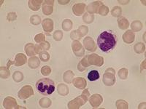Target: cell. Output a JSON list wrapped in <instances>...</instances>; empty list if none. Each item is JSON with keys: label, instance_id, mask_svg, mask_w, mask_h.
Wrapping results in <instances>:
<instances>
[{"label": "cell", "instance_id": "6da1fadb", "mask_svg": "<svg viewBox=\"0 0 146 109\" xmlns=\"http://www.w3.org/2000/svg\"><path fill=\"white\" fill-rule=\"evenodd\" d=\"M117 43V36L113 31H105L97 39V45L102 52L108 53L115 48Z\"/></svg>", "mask_w": 146, "mask_h": 109}, {"label": "cell", "instance_id": "7a4b0ae2", "mask_svg": "<svg viewBox=\"0 0 146 109\" xmlns=\"http://www.w3.org/2000/svg\"><path fill=\"white\" fill-rule=\"evenodd\" d=\"M36 88L42 95H49L55 91V83L50 79L43 78L36 81Z\"/></svg>", "mask_w": 146, "mask_h": 109}, {"label": "cell", "instance_id": "3957f363", "mask_svg": "<svg viewBox=\"0 0 146 109\" xmlns=\"http://www.w3.org/2000/svg\"><path fill=\"white\" fill-rule=\"evenodd\" d=\"M89 93H88V89H85L83 92L82 95L75 99L72 100L68 103L69 108H79L80 106L83 105L87 102L88 98L89 96Z\"/></svg>", "mask_w": 146, "mask_h": 109}, {"label": "cell", "instance_id": "277c9868", "mask_svg": "<svg viewBox=\"0 0 146 109\" xmlns=\"http://www.w3.org/2000/svg\"><path fill=\"white\" fill-rule=\"evenodd\" d=\"M115 70L113 68L107 69L105 74L103 76V82L106 86H113L115 82Z\"/></svg>", "mask_w": 146, "mask_h": 109}, {"label": "cell", "instance_id": "5b68a950", "mask_svg": "<svg viewBox=\"0 0 146 109\" xmlns=\"http://www.w3.org/2000/svg\"><path fill=\"white\" fill-rule=\"evenodd\" d=\"M34 95V91L33 88L32 87L29 85H27V86H24L21 88L19 92L18 93V98L20 99H27L29 98V97H31L32 95Z\"/></svg>", "mask_w": 146, "mask_h": 109}, {"label": "cell", "instance_id": "8992f818", "mask_svg": "<svg viewBox=\"0 0 146 109\" xmlns=\"http://www.w3.org/2000/svg\"><path fill=\"white\" fill-rule=\"evenodd\" d=\"M88 62L89 65H94L96 66H101L104 63V58L96 54H92L88 55Z\"/></svg>", "mask_w": 146, "mask_h": 109}, {"label": "cell", "instance_id": "52a82bcc", "mask_svg": "<svg viewBox=\"0 0 146 109\" xmlns=\"http://www.w3.org/2000/svg\"><path fill=\"white\" fill-rule=\"evenodd\" d=\"M72 48L73 53H75V55L78 57H81L84 54V49L82 47L80 41L75 40L72 44Z\"/></svg>", "mask_w": 146, "mask_h": 109}, {"label": "cell", "instance_id": "ba28073f", "mask_svg": "<svg viewBox=\"0 0 146 109\" xmlns=\"http://www.w3.org/2000/svg\"><path fill=\"white\" fill-rule=\"evenodd\" d=\"M3 106L7 109L10 108H20L21 106H18L16 102V100L14 99L12 97H7L4 100Z\"/></svg>", "mask_w": 146, "mask_h": 109}, {"label": "cell", "instance_id": "9c48e42d", "mask_svg": "<svg viewBox=\"0 0 146 109\" xmlns=\"http://www.w3.org/2000/svg\"><path fill=\"white\" fill-rule=\"evenodd\" d=\"M103 101V98L100 94H94L89 99L91 106L94 108H98Z\"/></svg>", "mask_w": 146, "mask_h": 109}, {"label": "cell", "instance_id": "30bf717a", "mask_svg": "<svg viewBox=\"0 0 146 109\" xmlns=\"http://www.w3.org/2000/svg\"><path fill=\"white\" fill-rule=\"evenodd\" d=\"M53 3L54 1H45L42 5V12L45 15H51L53 11Z\"/></svg>", "mask_w": 146, "mask_h": 109}, {"label": "cell", "instance_id": "8fae6325", "mask_svg": "<svg viewBox=\"0 0 146 109\" xmlns=\"http://www.w3.org/2000/svg\"><path fill=\"white\" fill-rule=\"evenodd\" d=\"M83 45L88 51L94 52L96 50V45H95L94 41L90 36H88L83 40Z\"/></svg>", "mask_w": 146, "mask_h": 109}, {"label": "cell", "instance_id": "7c38bea8", "mask_svg": "<svg viewBox=\"0 0 146 109\" xmlns=\"http://www.w3.org/2000/svg\"><path fill=\"white\" fill-rule=\"evenodd\" d=\"M73 85L80 89H84L87 85L86 81L83 77H77L72 80Z\"/></svg>", "mask_w": 146, "mask_h": 109}, {"label": "cell", "instance_id": "4fadbf2b", "mask_svg": "<svg viewBox=\"0 0 146 109\" xmlns=\"http://www.w3.org/2000/svg\"><path fill=\"white\" fill-rule=\"evenodd\" d=\"M86 8V5L83 3L75 4L72 7V11L75 15L80 16L82 14H83Z\"/></svg>", "mask_w": 146, "mask_h": 109}, {"label": "cell", "instance_id": "5bb4252c", "mask_svg": "<svg viewBox=\"0 0 146 109\" xmlns=\"http://www.w3.org/2000/svg\"><path fill=\"white\" fill-rule=\"evenodd\" d=\"M42 28L44 31L46 32H51L53 29V22L50 18H46L44 19V20L42 23Z\"/></svg>", "mask_w": 146, "mask_h": 109}, {"label": "cell", "instance_id": "9a60e30c", "mask_svg": "<svg viewBox=\"0 0 146 109\" xmlns=\"http://www.w3.org/2000/svg\"><path fill=\"white\" fill-rule=\"evenodd\" d=\"M103 5V3L102 2H94L93 3L89 4L87 7V11L88 12H91V14L96 13V12H98L99 8H100V6Z\"/></svg>", "mask_w": 146, "mask_h": 109}, {"label": "cell", "instance_id": "2e32d148", "mask_svg": "<svg viewBox=\"0 0 146 109\" xmlns=\"http://www.w3.org/2000/svg\"><path fill=\"white\" fill-rule=\"evenodd\" d=\"M135 35L131 30H129L125 32L123 35V40L126 44H131L135 41Z\"/></svg>", "mask_w": 146, "mask_h": 109}, {"label": "cell", "instance_id": "e0dca14e", "mask_svg": "<svg viewBox=\"0 0 146 109\" xmlns=\"http://www.w3.org/2000/svg\"><path fill=\"white\" fill-rule=\"evenodd\" d=\"M27 63V57L25 54H22V53H18L16 54L15 58V61L13 62V64L15 66H21L22 65L25 64Z\"/></svg>", "mask_w": 146, "mask_h": 109}, {"label": "cell", "instance_id": "ac0fdd59", "mask_svg": "<svg viewBox=\"0 0 146 109\" xmlns=\"http://www.w3.org/2000/svg\"><path fill=\"white\" fill-rule=\"evenodd\" d=\"M50 44L48 41H42L40 45H35V52L36 53H40L42 52L46 51L50 49Z\"/></svg>", "mask_w": 146, "mask_h": 109}, {"label": "cell", "instance_id": "d6986e66", "mask_svg": "<svg viewBox=\"0 0 146 109\" xmlns=\"http://www.w3.org/2000/svg\"><path fill=\"white\" fill-rule=\"evenodd\" d=\"M42 2H44L43 1L41 0H30L29 1V7L31 10H34V11H37L39 10L41 5Z\"/></svg>", "mask_w": 146, "mask_h": 109}, {"label": "cell", "instance_id": "ffe728a7", "mask_svg": "<svg viewBox=\"0 0 146 109\" xmlns=\"http://www.w3.org/2000/svg\"><path fill=\"white\" fill-rule=\"evenodd\" d=\"M28 65L30 68L32 69L38 68L39 66L40 65V60L37 57H32V58H29L28 60Z\"/></svg>", "mask_w": 146, "mask_h": 109}, {"label": "cell", "instance_id": "44dd1931", "mask_svg": "<svg viewBox=\"0 0 146 109\" xmlns=\"http://www.w3.org/2000/svg\"><path fill=\"white\" fill-rule=\"evenodd\" d=\"M117 21H118V28H121V29L125 30L129 26V21H128V20L126 18H123V17L118 18Z\"/></svg>", "mask_w": 146, "mask_h": 109}, {"label": "cell", "instance_id": "7402d4cb", "mask_svg": "<svg viewBox=\"0 0 146 109\" xmlns=\"http://www.w3.org/2000/svg\"><path fill=\"white\" fill-rule=\"evenodd\" d=\"M58 94L62 96H65L69 93V88L64 84H59L57 87Z\"/></svg>", "mask_w": 146, "mask_h": 109}, {"label": "cell", "instance_id": "603a6c76", "mask_svg": "<svg viewBox=\"0 0 146 109\" xmlns=\"http://www.w3.org/2000/svg\"><path fill=\"white\" fill-rule=\"evenodd\" d=\"M87 58H88V55L85 57V58H83L81 61L78 63V69L80 71H84L86 68H88V66H90L89 63H88V60H87Z\"/></svg>", "mask_w": 146, "mask_h": 109}, {"label": "cell", "instance_id": "cb8c5ba5", "mask_svg": "<svg viewBox=\"0 0 146 109\" xmlns=\"http://www.w3.org/2000/svg\"><path fill=\"white\" fill-rule=\"evenodd\" d=\"M25 51L27 53V55L29 56H32L36 54L35 52V45H33L32 43L27 44L25 46Z\"/></svg>", "mask_w": 146, "mask_h": 109}, {"label": "cell", "instance_id": "d4e9b609", "mask_svg": "<svg viewBox=\"0 0 146 109\" xmlns=\"http://www.w3.org/2000/svg\"><path fill=\"white\" fill-rule=\"evenodd\" d=\"M100 76L99 74V71L96 70H92L90 71L88 74V79L89 81H94L98 80L100 79Z\"/></svg>", "mask_w": 146, "mask_h": 109}, {"label": "cell", "instance_id": "484cf974", "mask_svg": "<svg viewBox=\"0 0 146 109\" xmlns=\"http://www.w3.org/2000/svg\"><path fill=\"white\" fill-rule=\"evenodd\" d=\"M73 77H74V73L70 70L66 71L64 74V80L65 82L68 83V84L72 82Z\"/></svg>", "mask_w": 146, "mask_h": 109}, {"label": "cell", "instance_id": "4316f807", "mask_svg": "<svg viewBox=\"0 0 146 109\" xmlns=\"http://www.w3.org/2000/svg\"><path fill=\"white\" fill-rule=\"evenodd\" d=\"M40 106L43 108H47L50 107L51 105V100L48 98H43L40 100Z\"/></svg>", "mask_w": 146, "mask_h": 109}, {"label": "cell", "instance_id": "83f0119b", "mask_svg": "<svg viewBox=\"0 0 146 109\" xmlns=\"http://www.w3.org/2000/svg\"><path fill=\"white\" fill-rule=\"evenodd\" d=\"M131 27L132 31H134V32H139L143 28V24L139 20H135L131 23Z\"/></svg>", "mask_w": 146, "mask_h": 109}, {"label": "cell", "instance_id": "f1b7e54d", "mask_svg": "<svg viewBox=\"0 0 146 109\" xmlns=\"http://www.w3.org/2000/svg\"><path fill=\"white\" fill-rule=\"evenodd\" d=\"M62 28H63L64 31L69 32L72 28V22L70 20H69V19H66L62 23Z\"/></svg>", "mask_w": 146, "mask_h": 109}, {"label": "cell", "instance_id": "f546056e", "mask_svg": "<svg viewBox=\"0 0 146 109\" xmlns=\"http://www.w3.org/2000/svg\"><path fill=\"white\" fill-rule=\"evenodd\" d=\"M13 79L16 82H21L23 79V74L21 71H17L13 75Z\"/></svg>", "mask_w": 146, "mask_h": 109}, {"label": "cell", "instance_id": "4dcf8cb0", "mask_svg": "<svg viewBox=\"0 0 146 109\" xmlns=\"http://www.w3.org/2000/svg\"><path fill=\"white\" fill-rule=\"evenodd\" d=\"M134 49H135V51L138 54H140V53H143V52H145V45L142 42H139L137 45H135L134 47Z\"/></svg>", "mask_w": 146, "mask_h": 109}, {"label": "cell", "instance_id": "1f68e13d", "mask_svg": "<svg viewBox=\"0 0 146 109\" xmlns=\"http://www.w3.org/2000/svg\"><path fill=\"white\" fill-rule=\"evenodd\" d=\"M10 71L7 68L5 67H1L0 68V75L2 79H7L10 76Z\"/></svg>", "mask_w": 146, "mask_h": 109}, {"label": "cell", "instance_id": "d6a6232c", "mask_svg": "<svg viewBox=\"0 0 146 109\" xmlns=\"http://www.w3.org/2000/svg\"><path fill=\"white\" fill-rule=\"evenodd\" d=\"M94 16L93 14H89L88 12L85 13L83 17V22H85L86 23H92L94 21Z\"/></svg>", "mask_w": 146, "mask_h": 109}, {"label": "cell", "instance_id": "836d02e7", "mask_svg": "<svg viewBox=\"0 0 146 109\" xmlns=\"http://www.w3.org/2000/svg\"><path fill=\"white\" fill-rule=\"evenodd\" d=\"M115 106L118 109H127L128 108V103L123 100H117Z\"/></svg>", "mask_w": 146, "mask_h": 109}, {"label": "cell", "instance_id": "e575fe53", "mask_svg": "<svg viewBox=\"0 0 146 109\" xmlns=\"http://www.w3.org/2000/svg\"><path fill=\"white\" fill-rule=\"evenodd\" d=\"M111 14L113 16L118 18V17L121 16V14H122V10H121V7H118V6H115V7H113V10H111Z\"/></svg>", "mask_w": 146, "mask_h": 109}, {"label": "cell", "instance_id": "d590c367", "mask_svg": "<svg viewBox=\"0 0 146 109\" xmlns=\"http://www.w3.org/2000/svg\"><path fill=\"white\" fill-rule=\"evenodd\" d=\"M30 22H31V23L33 24V25H38V24H40V23H41V18H40V17L38 16V15H35L30 18Z\"/></svg>", "mask_w": 146, "mask_h": 109}, {"label": "cell", "instance_id": "8d00e7d4", "mask_svg": "<svg viewBox=\"0 0 146 109\" xmlns=\"http://www.w3.org/2000/svg\"><path fill=\"white\" fill-rule=\"evenodd\" d=\"M118 75L121 79H126L128 76V70L126 68H121L118 71Z\"/></svg>", "mask_w": 146, "mask_h": 109}, {"label": "cell", "instance_id": "74e56055", "mask_svg": "<svg viewBox=\"0 0 146 109\" xmlns=\"http://www.w3.org/2000/svg\"><path fill=\"white\" fill-rule=\"evenodd\" d=\"M40 59L43 62H48L50 59V54H48L46 51L42 52L40 53Z\"/></svg>", "mask_w": 146, "mask_h": 109}, {"label": "cell", "instance_id": "f35d334b", "mask_svg": "<svg viewBox=\"0 0 146 109\" xmlns=\"http://www.w3.org/2000/svg\"><path fill=\"white\" fill-rule=\"evenodd\" d=\"M108 12H109V9H108V7H107V6H105V5H102V6H100V8H99L98 13H100L101 15H104V16H105V15H108Z\"/></svg>", "mask_w": 146, "mask_h": 109}, {"label": "cell", "instance_id": "ab89813d", "mask_svg": "<svg viewBox=\"0 0 146 109\" xmlns=\"http://www.w3.org/2000/svg\"><path fill=\"white\" fill-rule=\"evenodd\" d=\"M78 32V33L80 34V36H85V35L87 33H88V27L87 26H80L79 28H78V29L77 30Z\"/></svg>", "mask_w": 146, "mask_h": 109}, {"label": "cell", "instance_id": "60d3db41", "mask_svg": "<svg viewBox=\"0 0 146 109\" xmlns=\"http://www.w3.org/2000/svg\"><path fill=\"white\" fill-rule=\"evenodd\" d=\"M51 73V68L49 66H45L41 68V74L43 76H48Z\"/></svg>", "mask_w": 146, "mask_h": 109}, {"label": "cell", "instance_id": "b9f144b4", "mask_svg": "<svg viewBox=\"0 0 146 109\" xmlns=\"http://www.w3.org/2000/svg\"><path fill=\"white\" fill-rule=\"evenodd\" d=\"M53 36L55 40L60 41V40H62V38H63V32L62 31H56V32H54Z\"/></svg>", "mask_w": 146, "mask_h": 109}, {"label": "cell", "instance_id": "7bdbcfd3", "mask_svg": "<svg viewBox=\"0 0 146 109\" xmlns=\"http://www.w3.org/2000/svg\"><path fill=\"white\" fill-rule=\"evenodd\" d=\"M45 36L42 33H39V34L36 35L35 37V40L36 43H41L42 41H45Z\"/></svg>", "mask_w": 146, "mask_h": 109}, {"label": "cell", "instance_id": "ee69618b", "mask_svg": "<svg viewBox=\"0 0 146 109\" xmlns=\"http://www.w3.org/2000/svg\"><path fill=\"white\" fill-rule=\"evenodd\" d=\"M7 19L8 21L11 22L13 21V20H15L17 19V15L15 12H10V13L7 14Z\"/></svg>", "mask_w": 146, "mask_h": 109}, {"label": "cell", "instance_id": "f6af8a7d", "mask_svg": "<svg viewBox=\"0 0 146 109\" xmlns=\"http://www.w3.org/2000/svg\"><path fill=\"white\" fill-rule=\"evenodd\" d=\"M70 36H71L72 39H81V36L78 33V31H73L71 34H70Z\"/></svg>", "mask_w": 146, "mask_h": 109}, {"label": "cell", "instance_id": "bcb514c9", "mask_svg": "<svg viewBox=\"0 0 146 109\" xmlns=\"http://www.w3.org/2000/svg\"><path fill=\"white\" fill-rule=\"evenodd\" d=\"M58 2L60 5H65V4H68L70 1H60V0H58Z\"/></svg>", "mask_w": 146, "mask_h": 109}]
</instances>
